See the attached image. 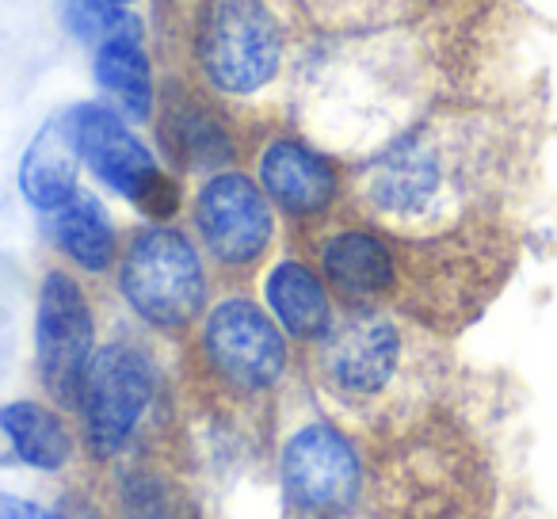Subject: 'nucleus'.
<instances>
[{
    "label": "nucleus",
    "mask_w": 557,
    "mask_h": 519,
    "mask_svg": "<svg viewBox=\"0 0 557 519\" xmlns=\"http://www.w3.org/2000/svg\"><path fill=\"white\" fill-rule=\"evenodd\" d=\"M96 356V318L85 287L70 272H47L35 313V363L50 397L77 405L81 382Z\"/></svg>",
    "instance_id": "obj_10"
},
{
    "label": "nucleus",
    "mask_w": 557,
    "mask_h": 519,
    "mask_svg": "<svg viewBox=\"0 0 557 519\" xmlns=\"http://www.w3.org/2000/svg\"><path fill=\"white\" fill-rule=\"evenodd\" d=\"M54 4L65 35H73L85 47L100 50L103 42L115 39L141 42V20L131 16L126 4H115V0H54Z\"/></svg>",
    "instance_id": "obj_20"
},
{
    "label": "nucleus",
    "mask_w": 557,
    "mask_h": 519,
    "mask_svg": "<svg viewBox=\"0 0 557 519\" xmlns=\"http://www.w3.org/2000/svg\"><path fill=\"white\" fill-rule=\"evenodd\" d=\"M0 440L24 466L58 473L73 458V435L65 420L42 401H9L0 405Z\"/></svg>",
    "instance_id": "obj_17"
},
{
    "label": "nucleus",
    "mask_w": 557,
    "mask_h": 519,
    "mask_svg": "<svg viewBox=\"0 0 557 519\" xmlns=\"http://www.w3.org/2000/svg\"><path fill=\"white\" fill-rule=\"evenodd\" d=\"M341 519H351V516H341Z\"/></svg>",
    "instance_id": "obj_24"
},
{
    "label": "nucleus",
    "mask_w": 557,
    "mask_h": 519,
    "mask_svg": "<svg viewBox=\"0 0 557 519\" xmlns=\"http://www.w3.org/2000/svg\"><path fill=\"white\" fill-rule=\"evenodd\" d=\"M96 85L134 119V123H146L153 115L157 103V85H153V62L141 50L138 39H115L103 42L92 58Z\"/></svg>",
    "instance_id": "obj_18"
},
{
    "label": "nucleus",
    "mask_w": 557,
    "mask_h": 519,
    "mask_svg": "<svg viewBox=\"0 0 557 519\" xmlns=\"http://www.w3.org/2000/svg\"><path fill=\"white\" fill-rule=\"evenodd\" d=\"M81 161L96 180L131 199L149 222H169L180 210V184L157 164L146 141L103 103H77Z\"/></svg>",
    "instance_id": "obj_9"
},
{
    "label": "nucleus",
    "mask_w": 557,
    "mask_h": 519,
    "mask_svg": "<svg viewBox=\"0 0 557 519\" xmlns=\"http://www.w3.org/2000/svg\"><path fill=\"white\" fill-rule=\"evenodd\" d=\"M81 141H77V108L54 115L27 146L20 161V191L42 214H54L58 207L81 191Z\"/></svg>",
    "instance_id": "obj_14"
},
{
    "label": "nucleus",
    "mask_w": 557,
    "mask_h": 519,
    "mask_svg": "<svg viewBox=\"0 0 557 519\" xmlns=\"http://www.w3.org/2000/svg\"><path fill=\"white\" fill-rule=\"evenodd\" d=\"M519 138L485 111H450L405 126L367 157L359 202L405 240L488 225L516 184Z\"/></svg>",
    "instance_id": "obj_1"
},
{
    "label": "nucleus",
    "mask_w": 557,
    "mask_h": 519,
    "mask_svg": "<svg viewBox=\"0 0 557 519\" xmlns=\"http://www.w3.org/2000/svg\"><path fill=\"white\" fill-rule=\"evenodd\" d=\"M157 397L153 363L141 348L126 341L103 344L92 356L81 382L77 409L81 432L96 462H111L138 440Z\"/></svg>",
    "instance_id": "obj_5"
},
{
    "label": "nucleus",
    "mask_w": 557,
    "mask_h": 519,
    "mask_svg": "<svg viewBox=\"0 0 557 519\" xmlns=\"http://www.w3.org/2000/svg\"><path fill=\"white\" fill-rule=\"evenodd\" d=\"M207 81L225 96H252L283 65V27L263 0H214L199 39Z\"/></svg>",
    "instance_id": "obj_8"
},
{
    "label": "nucleus",
    "mask_w": 557,
    "mask_h": 519,
    "mask_svg": "<svg viewBox=\"0 0 557 519\" xmlns=\"http://www.w3.org/2000/svg\"><path fill=\"white\" fill-rule=\"evenodd\" d=\"M321 272L348 302H379L401 291V248L382 230H341L321 245Z\"/></svg>",
    "instance_id": "obj_13"
},
{
    "label": "nucleus",
    "mask_w": 557,
    "mask_h": 519,
    "mask_svg": "<svg viewBox=\"0 0 557 519\" xmlns=\"http://www.w3.org/2000/svg\"><path fill=\"white\" fill-rule=\"evenodd\" d=\"M115 519H187L184 489L157 466H131L115 478Z\"/></svg>",
    "instance_id": "obj_19"
},
{
    "label": "nucleus",
    "mask_w": 557,
    "mask_h": 519,
    "mask_svg": "<svg viewBox=\"0 0 557 519\" xmlns=\"http://www.w3.org/2000/svg\"><path fill=\"white\" fill-rule=\"evenodd\" d=\"M50 237L81 272L103 275L119 260V233L108 207L92 191H77L50 214Z\"/></svg>",
    "instance_id": "obj_16"
},
{
    "label": "nucleus",
    "mask_w": 557,
    "mask_h": 519,
    "mask_svg": "<svg viewBox=\"0 0 557 519\" xmlns=\"http://www.w3.org/2000/svg\"><path fill=\"white\" fill-rule=\"evenodd\" d=\"M278 485L302 519L351 516L363 501L367 470L359 447L329 420L302 424L278 450Z\"/></svg>",
    "instance_id": "obj_6"
},
{
    "label": "nucleus",
    "mask_w": 557,
    "mask_h": 519,
    "mask_svg": "<svg viewBox=\"0 0 557 519\" xmlns=\"http://www.w3.org/2000/svg\"><path fill=\"white\" fill-rule=\"evenodd\" d=\"M496 478L485 450L440 409L389 432L374 458V519H493Z\"/></svg>",
    "instance_id": "obj_2"
},
{
    "label": "nucleus",
    "mask_w": 557,
    "mask_h": 519,
    "mask_svg": "<svg viewBox=\"0 0 557 519\" xmlns=\"http://www.w3.org/2000/svg\"><path fill=\"white\" fill-rule=\"evenodd\" d=\"M119 291L146 325L176 333L207 306V268L191 240L169 225L134 233L119 260Z\"/></svg>",
    "instance_id": "obj_4"
},
{
    "label": "nucleus",
    "mask_w": 557,
    "mask_h": 519,
    "mask_svg": "<svg viewBox=\"0 0 557 519\" xmlns=\"http://www.w3.org/2000/svg\"><path fill=\"white\" fill-rule=\"evenodd\" d=\"M164 138H169L176 161L184 164H222L233 153L218 119H210V111L202 108L172 111L169 126H164Z\"/></svg>",
    "instance_id": "obj_21"
},
{
    "label": "nucleus",
    "mask_w": 557,
    "mask_h": 519,
    "mask_svg": "<svg viewBox=\"0 0 557 519\" xmlns=\"http://www.w3.org/2000/svg\"><path fill=\"white\" fill-rule=\"evenodd\" d=\"M0 519H65V516H58V511L27 501V496L0 493Z\"/></svg>",
    "instance_id": "obj_22"
},
{
    "label": "nucleus",
    "mask_w": 557,
    "mask_h": 519,
    "mask_svg": "<svg viewBox=\"0 0 557 519\" xmlns=\"http://www.w3.org/2000/svg\"><path fill=\"white\" fill-rule=\"evenodd\" d=\"M318 374L336 405L356 417L386 420V432L432 412L420 394L428 382L424 341L397 313L367 306L329 329L318 351Z\"/></svg>",
    "instance_id": "obj_3"
},
{
    "label": "nucleus",
    "mask_w": 557,
    "mask_h": 519,
    "mask_svg": "<svg viewBox=\"0 0 557 519\" xmlns=\"http://www.w3.org/2000/svg\"><path fill=\"white\" fill-rule=\"evenodd\" d=\"M115 4H134V0H115Z\"/></svg>",
    "instance_id": "obj_23"
},
{
    "label": "nucleus",
    "mask_w": 557,
    "mask_h": 519,
    "mask_svg": "<svg viewBox=\"0 0 557 519\" xmlns=\"http://www.w3.org/2000/svg\"><path fill=\"white\" fill-rule=\"evenodd\" d=\"M260 187L278 210L295 218H318L341 195V172L321 149L298 138H275L263 146L256 164Z\"/></svg>",
    "instance_id": "obj_12"
},
{
    "label": "nucleus",
    "mask_w": 557,
    "mask_h": 519,
    "mask_svg": "<svg viewBox=\"0 0 557 519\" xmlns=\"http://www.w3.org/2000/svg\"><path fill=\"white\" fill-rule=\"evenodd\" d=\"M271 318L295 341H325L333 329V302L329 287L302 260H278L263 280Z\"/></svg>",
    "instance_id": "obj_15"
},
{
    "label": "nucleus",
    "mask_w": 557,
    "mask_h": 519,
    "mask_svg": "<svg viewBox=\"0 0 557 519\" xmlns=\"http://www.w3.org/2000/svg\"><path fill=\"white\" fill-rule=\"evenodd\" d=\"M199 351L207 371L237 397H260L287 374V336L252 298H225L202 318Z\"/></svg>",
    "instance_id": "obj_7"
},
{
    "label": "nucleus",
    "mask_w": 557,
    "mask_h": 519,
    "mask_svg": "<svg viewBox=\"0 0 557 519\" xmlns=\"http://www.w3.org/2000/svg\"><path fill=\"white\" fill-rule=\"evenodd\" d=\"M195 225L218 264L252 268L275 240L271 199L245 172H218L195 195Z\"/></svg>",
    "instance_id": "obj_11"
}]
</instances>
